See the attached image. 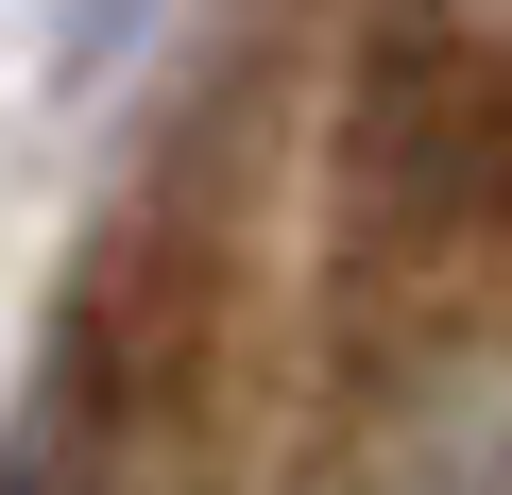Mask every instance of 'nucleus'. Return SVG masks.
<instances>
[{
  "label": "nucleus",
  "mask_w": 512,
  "mask_h": 495,
  "mask_svg": "<svg viewBox=\"0 0 512 495\" xmlns=\"http://www.w3.org/2000/svg\"><path fill=\"white\" fill-rule=\"evenodd\" d=\"M154 308H120V274H86L0 410V495H137V444H154Z\"/></svg>",
  "instance_id": "obj_1"
},
{
  "label": "nucleus",
  "mask_w": 512,
  "mask_h": 495,
  "mask_svg": "<svg viewBox=\"0 0 512 495\" xmlns=\"http://www.w3.org/2000/svg\"><path fill=\"white\" fill-rule=\"evenodd\" d=\"M410 52H495V0H393Z\"/></svg>",
  "instance_id": "obj_2"
},
{
  "label": "nucleus",
  "mask_w": 512,
  "mask_h": 495,
  "mask_svg": "<svg viewBox=\"0 0 512 495\" xmlns=\"http://www.w3.org/2000/svg\"><path fill=\"white\" fill-rule=\"evenodd\" d=\"M137 35H154V0H69V69H120Z\"/></svg>",
  "instance_id": "obj_3"
}]
</instances>
